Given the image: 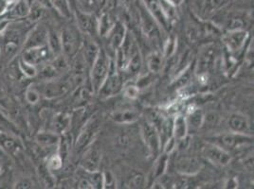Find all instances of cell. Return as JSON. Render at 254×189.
I'll list each match as a JSON object with an SVG mask.
<instances>
[{
  "instance_id": "22",
  "label": "cell",
  "mask_w": 254,
  "mask_h": 189,
  "mask_svg": "<svg viewBox=\"0 0 254 189\" xmlns=\"http://www.w3.org/2000/svg\"><path fill=\"white\" fill-rule=\"evenodd\" d=\"M139 118V113L136 109H119L112 113L111 119L119 124H132Z\"/></svg>"
},
{
  "instance_id": "10",
  "label": "cell",
  "mask_w": 254,
  "mask_h": 189,
  "mask_svg": "<svg viewBox=\"0 0 254 189\" xmlns=\"http://www.w3.org/2000/svg\"><path fill=\"white\" fill-rule=\"evenodd\" d=\"M20 57L26 62L32 63L38 68V66H41L45 63L51 62L54 56L48 45H46L38 47L23 49Z\"/></svg>"
},
{
  "instance_id": "23",
  "label": "cell",
  "mask_w": 254,
  "mask_h": 189,
  "mask_svg": "<svg viewBox=\"0 0 254 189\" xmlns=\"http://www.w3.org/2000/svg\"><path fill=\"white\" fill-rule=\"evenodd\" d=\"M229 127L233 133L248 135L251 130V123L247 116L240 113H234L229 119Z\"/></svg>"
},
{
  "instance_id": "7",
  "label": "cell",
  "mask_w": 254,
  "mask_h": 189,
  "mask_svg": "<svg viewBox=\"0 0 254 189\" xmlns=\"http://www.w3.org/2000/svg\"><path fill=\"white\" fill-rule=\"evenodd\" d=\"M31 0H10L7 8L0 18L10 21L26 19L31 11Z\"/></svg>"
},
{
  "instance_id": "53",
  "label": "cell",
  "mask_w": 254,
  "mask_h": 189,
  "mask_svg": "<svg viewBox=\"0 0 254 189\" xmlns=\"http://www.w3.org/2000/svg\"><path fill=\"white\" fill-rule=\"evenodd\" d=\"M3 170H4L3 164H1V162H0V176H1V175H2V173H3Z\"/></svg>"
},
{
  "instance_id": "37",
  "label": "cell",
  "mask_w": 254,
  "mask_h": 189,
  "mask_svg": "<svg viewBox=\"0 0 254 189\" xmlns=\"http://www.w3.org/2000/svg\"><path fill=\"white\" fill-rule=\"evenodd\" d=\"M18 67L20 72L26 78H29V79L35 78L38 73V68L35 65L26 62L24 59H22L21 57H19L18 59Z\"/></svg>"
},
{
  "instance_id": "52",
  "label": "cell",
  "mask_w": 254,
  "mask_h": 189,
  "mask_svg": "<svg viewBox=\"0 0 254 189\" xmlns=\"http://www.w3.org/2000/svg\"><path fill=\"white\" fill-rule=\"evenodd\" d=\"M167 3H169L171 6L176 7V6H180V4L184 1V0H165Z\"/></svg>"
},
{
  "instance_id": "9",
  "label": "cell",
  "mask_w": 254,
  "mask_h": 189,
  "mask_svg": "<svg viewBox=\"0 0 254 189\" xmlns=\"http://www.w3.org/2000/svg\"><path fill=\"white\" fill-rule=\"evenodd\" d=\"M72 13L74 14L80 32L91 37L98 33V19L93 13L83 11L80 8H75Z\"/></svg>"
},
{
  "instance_id": "6",
  "label": "cell",
  "mask_w": 254,
  "mask_h": 189,
  "mask_svg": "<svg viewBox=\"0 0 254 189\" xmlns=\"http://www.w3.org/2000/svg\"><path fill=\"white\" fill-rule=\"evenodd\" d=\"M201 153L206 160L220 167L228 166L232 161V155L229 151L212 142H207L202 146Z\"/></svg>"
},
{
  "instance_id": "4",
  "label": "cell",
  "mask_w": 254,
  "mask_h": 189,
  "mask_svg": "<svg viewBox=\"0 0 254 189\" xmlns=\"http://www.w3.org/2000/svg\"><path fill=\"white\" fill-rule=\"evenodd\" d=\"M213 141H210L218 145L219 147L229 150H234L237 149L245 145H249L253 143L254 137L249 135H243V134H237V133H229V134H222L215 136L212 138Z\"/></svg>"
},
{
  "instance_id": "2",
  "label": "cell",
  "mask_w": 254,
  "mask_h": 189,
  "mask_svg": "<svg viewBox=\"0 0 254 189\" xmlns=\"http://www.w3.org/2000/svg\"><path fill=\"white\" fill-rule=\"evenodd\" d=\"M111 59L106 50L101 48L90 69V82L93 93H98L102 84L106 81L109 73Z\"/></svg>"
},
{
  "instance_id": "15",
  "label": "cell",
  "mask_w": 254,
  "mask_h": 189,
  "mask_svg": "<svg viewBox=\"0 0 254 189\" xmlns=\"http://www.w3.org/2000/svg\"><path fill=\"white\" fill-rule=\"evenodd\" d=\"M230 0H195L194 11L200 19H207L215 12L225 8Z\"/></svg>"
},
{
  "instance_id": "48",
  "label": "cell",
  "mask_w": 254,
  "mask_h": 189,
  "mask_svg": "<svg viewBox=\"0 0 254 189\" xmlns=\"http://www.w3.org/2000/svg\"><path fill=\"white\" fill-rule=\"evenodd\" d=\"M33 186V183H32L31 181H29L28 179H25V180H22L20 182H18L16 184V187L17 189H31Z\"/></svg>"
},
{
  "instance_id": "42",
  "label": "cell",
  "mask_w": 254,
  "mask_h": 189,
  "mask_svg": "<svg viewBox=\"0 0 254 189\" xmlns=\"http://www.w3.org/2000/svg\"><path fill=\"white\" fill-rule=\"evenodd\" d=\"M80 4V9L83 11L93 13L99 7V0H77Z\"/></svg>"
},
{
  "instance_id": "35",
  "label": "cell",
  "mask_w": 254,
  "mask_h": 189,
  "mask_svg": "<svg viewBox=\"0 0 254 189\" xmlns=\"http://www.w3.org/2000/svg\"><path fill=\"white\" fill-rule=\"evenodd\" d=\"M191 68L190 65L188 67H186L184 70H182L181 72L177 74L174 82H173V85L177 88H183L185 87L187 84H189V82L191 79Z\"/></svg>"
},
{
  "instance_id": "11",
  "label": "cell",
  "mask_w": 254,
  "mask_h": 189,
  "mask_svg": "<svg viewBox=\"0 0 254 189\" xmlns=\"http://www.w3.org/2000/svg\"><path fill=\"white\" fill-rule=\"evenodd\" d=\"M61 33L62 53L67 58H74L81 49L82 41L77 35V32L69 28H64Z\"/></svg>"
},
{
  "instance_id": "45",
  "label": "cell",
  "mask_w": 254,
  "mask_h": 189,
  "mask_svg": "<svg viewBox=\"0 0 254 189\" xmlns=\"http://www.w3.org/2000/svg\"><path fill=\"white\" fill-rule=\"evenodd\" d=\"M138 94H139V88L138 85L128 84L125 87V95L128 98L135 99L138 97Z\"/></svg>"
},
{
  "instance_id": "3",
  "label": "cell",
  "mask_w": 254,
  "mask_h": 189,
  "mask_svg": "<svg viewBox=\"0 0 254 189\" xmlns=\"http://www.w3.org/2000/svg\"><path fill=\"white\" fill-rule=\"evenodd\" d=\"M123 88H124V83H123L121 74L119 72L116 62L115 60H111L108 76L106 77V81L104 82V84H102L97 94H99L101 97L107 98L119 94Z\"/></svg>"
},
{
  "instance_id": "1",
  "label": "cell",
  "mask_w": 254,
  "mask_h": 189,
  "mask_svg": "<svg viewBox=\"0 0 254 189\" xmlns=\"http://www.w3.org/2000/svg\"><path fill=\"white\" fill-rule=\"evenodd\" d=\"M72 81L70 79H64L61 76L52 80L40 81L39 84L34 85L41 96L48 99L58 98L67 94L70 91Z\"/></svg>"
},
{
  "instance_id": "19",
  "label": "cell",
  "mask_w": 254,
  "mask_h": 189,
  "mask_svg": "<svg viewBox=\"0 0 254 189\" xmlns=\"http://www.w3.org/2000/svg\"><path fill=\"white\" fill-rule=\"evenodd\" d=\"M127 27L121 22H116L113 29L110 31L108 35L106 36L108 38L109 48L111 49V51L116 53L117 50L120 48V47L122 46V44L124 42V40L127 36Z\"/></svg>"
},
{
  "instance_id": "12",
  "label": "cell",
  "mask_w": 254,
  "mask_h": 189,
  "mask_svg": "<svg viewBox=\"0 0 254 189\" xmlns=\"http://www.w3.org/2000/svg\"><path fill=\"white\" fill-rule=\"evenodd\" d=\"M98 133V124L95 119H90L86 122L85 126L81 130L79 136L77 137L74 143L76 152H84L85 149L92 144Z\"/></svg>"
},
{
  "instance_id": "28",
  "label": "cell",
  "mask_w": 254,
  "mask_h": 189,
  "mask_svg": "<svg viewBox=\"0 0 254 189\" xmlns=\"http://www.w3.org/2000/svg\"><path fill=\"white\" fill-rule=\"evenodd\" d=\"M72 144H73V139L71 135L68 134V132L60 136L59 142L57 145V152L61 155V157L63 158L64 161L66 159L67 155L71 151L73 147Z\"/></svg>"
},
{
  "instance_id": "18",
  "label": "cell",
  "mask_w": 254,
  "mask_h": 189,
  "mask_svg": "<svg viewBox=\"0 0 254 189\" xmlns=\"http://www.w3.org/2000/svg\"><path fill=\"white\" fill-rule=\"evenodd\" d=\"M102 161L101 151L96 147H88L83 152L81 159V167L86 172L99 171V168Z\"/></svg>"
},
{
  "instance_id": "40",
  "label": "cell",
  "mask_w": 254,
  "mask_h": 189,
  "mask_svg": "<svg viewBox=\"0 0 254 189\" xmlns=\"http://www.w3.org/2000/svg\"><path fill=\"white\" fill-rule=\"evenodd\" d=\"M145 177L142 173H135L128 181V187L130 189H142L145 186Z\"/></svg>"
},
{
  "instance_id": "36",
  "label": "cell",
  "mask_w": 254,
  "mask_h": 189,
  "mask_svg": "<svg viewBox=\"0 0 254 189\" xmlns=\"http://www.w3.org/2000/svg\"><path fill=\"white\" fill-rule=\"evenodd\" d=\"M169 154L167 153H162L159 155V158L157 159L156 165H155V168H154V176L155 179L161 178L167 168V164H168V160H169Z\"/></svg>"
},
{
  "instance_id": "30",
  "label": "cell",
  "mask_w": 254,
  "mask_h": 189,
  "mask_svg": "<svg viewBox=\"0 0 254 189\" xmlns=\"http://www.w3.org/2000/svg\"><path fill=\"white\" fill-rule=\"evenodd\" d=\"M164 56L161 52L154 51L150 53L146 58V63L148 70L153 74H158L161 71L163 65Z\"/></svg>"
},
{
  "instance_id": "41",
  "label": "cell",
  "mask_w": 254,
  "mask_h": 189,
  "mask_svg": "<svg viewBox=\"0 0 254 189\" xmlns=\"http://www.w3.org/2000/svg\"><path fill=\"white\" fill-rule=\"evenodd\" d=\"M246 23L244 22L243 18L239 17V16H233L230 17L227 20V24H226V28L228 31H236V30H245Z\"/></svg>"
},
{
  "instance_id": "16",
  "label": "cell",
  "mask_w": 254,
  "mask_h": 189,
  "mask_svg": "<svg viewBox=\"0 0 254 189\" xmlns=\"http://www.w3.org/2000/svg\"><path fill=\"white\" fill-rule=\"evenodd\" d=\"M203 168V163L195 156H183L176 163L177 171L183 176L196 175Z\"/></svg>"
},
{
  "instance_id": "21",
  "label": "cell",
  "mask_w": 254,
  "mask_h": 189,
  "mask_svg": "<svg viewBox=\"0 0 254 189\" xmlns=\"http://www.w3.org/2000/svg\"><path fill=\"white\" fill-rule=\"evenodd\" d=\"M0 148L9 155L15 156L21 151L22 146L15 138L7 133L0 132Z\"/></svg>"
},
{
  "instance_id": "51",
  "label": "cell",
  "mask_w": 254,
  "mask_h": 189,
  "mask_svg": "<svg viewBox=\"0 0 254 189\" xmlns=\"http://www.w3.org/2000/svg\"><path fill=\"white\" fill-rule=\"evenodd\" d=\"M227 189H237L238 188V183L236 182L235 179H231L227 184H226Z\"/></svg>"
},
{
  "instance_id": "8",
  "label": "cell",
  "mask_w": 254,
  "mask_h": 189,
  "mask_svg": "<svg viewBox=\"0 0 254 189\" xmlns=\"http://www.w3.org/2000/svg\"><path fill=\"white\" fill-rule=\"evenodd\" d=\"M141 137L149 153L153 156L159 155L162 142L158 130L153 126L148 120H145L141 124Z\"/></svg>"
},
{
  "instance_id": "47",
  "label": "cell",
  "mask_w": 254,
  "mask_h": 189,
  "mask_svg": "<svg viewBox=\"0 0 254 189\" xmlns=\"http://www.w3.org/2000/svg\"><path fill=\"white\" fill-rule=\"evenodd\" d=\"M78 188L82 189H94L91 182L89 181L88 178H83L81 179V181L79 182L78 184Z\"/></svg>"
},
{
  "instance_id": "13",
  "label": "cell",
  "mask_w": 254,
  "mask_h": 189,
  "mask_svg": "<svg viewBox=\"0 0 254 189\" xmlns=\"http://www.w3.org/2000/svg\"><path fill=\"white\" fill-rule=\"evenodd\" d=\"M48 34L49 29L45 25L40 23L34 24L25 38L22 50L46 46L48 43Z\"/></svg>"
},
{
  "instance_id": "38",
  "label": "cell",
  "mask_w": 254,
  "mask_h": 189,
  "mask_svg": "<svg viewBox=\"0 0 254 189\" xmlns=\"http://www.w3.org/2000/svg\"><path fill=\"white\" fill-rule=\"evenodd\" d=\"M64 160L61 155L56 151L54 154L51 155L47 160V169L49 171L59 170L63 167Z\"/></svg>"
},
{
  "instance_id": "44",
  "label": "cell",
  "mask_w": 254,
  "mask_h": 189,
  "mask_svg": "<svg viewBox=\"0 0 254 189\" xmlns=\"http://www.w3.org/2000/svg\"><path fill=\"white\" fill-rule=\"evenodd\" d=\"M176 48H177V39L175 37H169V39L164 45V49L162 54L164 57H170L175 53Z\"/></svg>"
},
{
  "instance_id": "17",
  "label": "cell",
  "mask_w": 254,
  "mask_h": 189,
  "mask_svg": "<svg viewBox=\"0 0 254 189\" xmlns=\"http://www.w3.org/2000/svg\"><path fill=\"white\" fill-rule=\"evenodd\" d=\"M248 36H249V33L245 30L228 31L223 37V41L227 49L230 52L236 53L245 46Z\"/></svg>"
},
{
  "instance_id": "43",
  "label": "cell",
  "mask_w": 254,
  "mask_h": 189,
  "mask_svg": "<svg viewBox=\"0 0 254 189\" xmlns=\"http://www.w3.org/2000/svg\"><path fill=\"white\" fill-rule=\"evenodd\" d=\"M116 180L112 172L106 171L103 173V189H115Z\"/></svg>"
},
{
  "instance_id": "34",
  "label": "cell",
  "mask_w": 254,
  "mask_h": 189,
  "mask_svg": "<svg viewBox=\"0 0 254 189\" xmlns=\"http://www.w3.org/2000/svg\"><path fill=\"white\" fill-rule=\"evenodd\" d=\"M53 9L57 11L61 16L64 18H70L72 14V9L69 3V0H52Z\"/></svg>"
},
{
  "instance_id": "25",
  "label": "cell",
  "mask_w": 254,
  "mask_h": 189,
  "mask_svg": "<svg viewBox=\"0 0 254 189\" xmlns=\"http://www.w3.org/2000/svg\"><path fill=\"white\" fill-rule=\"evenodd\" d=\"M146 14L142 13L140 15L141 17V29L144 32V34L153 40H156L159 38V29L158 23L154 20V18L149 14L148 11H146Z\"/></svg>"
},
{
  "instance_id": "32",
  "label": "cell",
  "mask_w": 254,
  "mask_h": 189,
  "mask_svg": "<svg viewBox=\"0 0 254 189\" xmlns=\"http://www.w3.org/2000/svg\"><path fill=\"white\" fill-rule=\"evenodd\" d=\"M204 116V112L199 108H194L190 110L188 116H186L188 128L191 127L193 130H199L203 127Z\"/></svg>"
},
{
  "instance_id": "20",
  "label": "cell",
  "mask_w": 254,
  "mask_h": 189,
  "mask_svg": "<svg viewBox=\"0 0 254 189\" xmlns=\"http://www.w3.org/2000/svg\"><path fill=\"white\" fill-rule=\"evenodd\" d=\"M100 49L101 48L99 47L97 43L93 40V38L91 36H86L85 35V40L82 42L81 52L83 54L84 59H85V62L87 63L89 68L94 63Z\"/></svg>"
},
{
  "instance_id": "33",
  "label": "cell",
  "mask_w": 254,
  "mask_h": 189,
  "mask_svg": "<svg viewBox=\"0 0 254 189\" xmlns=\"http://www.w3.org/2000/svg\"><path fill=\"white\" fill-rule=\"evenodd\" d=\"M142 65V58L139 52V49H136L134 53L130 56L127 61V65L125 67V71L129 74H137L139 72Z\"/></svg>"
},
{
  "instance_id": "24",
  "label": "cell",
  "mask_w": 254,
  "mask_h": 189,
  "mask_svg": "<svg viewBox=\"0 0 254 189\" xmlns=\"http://www.w3.org/2000/svg\"><path fill=\"white\" fill-rule=\"evenodd\" d=\"M189 128L187 124L186 116L178 115L175 117L172 125V135L177 141H183L187 138Z\"/></svg>"
},
{
  "instance_id": "27",
  "label": "cell",
  "mask_w": 254,
  "mask_h": 189,
  "mask_svg": "<svg viewBox=\"0 0 254 189\" xmlns=\"http://www.w3.org/2000/svg\"><path fill=\"white\" fill-rule=\"evenodd\" d=\"M59 138H60L59 135L50 131V132H40L35 137V140L37 144L41 147H57Z\"/></svg>"
},
{
  "instance_id": "31",
  "label": "cell",
  "mask_w": 254,
  "mask_h": 189,
  "mask_svg": "<svg viewBox=\"0 0 254 189\" xmlns=\"http://www.w3.org/2000/svg\"><path fill=\"white\" fill-rule=\"evenodd\" d=\"M48 47H50L53 56H57L62 53V41H61V33L49 29L48 34Z\"/></svg>"
},
{
  "instance_id": "39",
  "label": "cell",
  "mask_w": 254,
  "mask_h": 189,
  "mask_svg": "<svg viewBox=\"0 0 254 189\" xmlns=\"http://www.w3.org/2000/svg\"><path fill=\"white\" fill-rule=\"evenodd\" d=\"M41 97H42L41 94H40V93L38 92V90L34 86L28 87L26 92H25V99L31 105L37 104L40 101Z\"/></svg>"
},
{
  "instance_id": "50",
  "label": "cell",
  "mask_w": 254,
  "mask_h": 189,
  "mask_svg": "<svg viewBox=\"0 0 254 189\" xmlns=\"http://www.w3.org/2000/svg\"><path fill=\"white\" fill-rule=\"evenodd\" d=\"M37 4H39L44 9H53L52 0H33Z\"/></svg>"
},
{
  "instance_id": "49",
  "label": "cell",
  "mask_w": 254,
  "mask_h": 189,
  "mask_svg": "<svg viewBox=\"0 0 254 189\" xmlns=\"http://www.w3.org/2000/svg\"><path fill=\"white\" fill-rule=\"evenodd\" d=\"M120 0H106V11H111L113 9H115L117 5L119 4Z\"/></svg>"
},
{
  "instance_id": "26",
  "label": "cell",
  "mask_w": 254,
  "mask_h": 189,
  "mask_svg": "<svg viewBox=\"0 0 254 189\" xmlns=\"http://www.w3.org/2000/svg\"><path fill=\"white\" fill-rule=\"evenodd\" d=\"M71 125V116L66 113H58L53 116L52 132L61 136L68 132Z\"/></svg>"
},
{
  "instance_id": "14",
  "label": "cell",
  "mask_w": 254,
  "mask_h": 189,
  "mask_svg": "<svg viewBox=\"0 0 254 189\" xmlns=\"http://www.w3.org/2000/svg\"><path fill=\"white\" fill-rule=\"evenodd\" d=\"M217 59V48L214 45L205 46L201 49L198 56V61L196 64V72L200 75H206L209 73Z\"/></svg>"
},
{
  "instance_id": "46",
  "label": "cell",
  "mask_w": 254,
  "mask_h": 189,
  "mask_svg": "<svg viewBox=\"0 0 254 189\" xmlns=\"http://www.w3.org/2000/svg\"><path fill=\"white\" fill-rule=\"evenodd\" d=\"M218 121V116L216 113H209L204 116V123L203 126L212 127L215 126Z\"/></svg>"
},
{
  "instance_id": "29",
  "label": "cell",
  "mask_w": 254,
  "mask_h": 189,
  "mask_svg": "<svg viewBox=\"0 0 254 189\" xmlns=\"http://www.w3.org/2000/svg\"><path fill=\"white\" fill-rule=\"evenodd\" d=\"M115 24L116 21H114L109 11H104V13L98 19V33L101 36H107Z\"/></svg>"
},
{
  "instance_id": "5",
  "label": "cell",
  "mask_w": 254,
  "mask_h": 189,
  "mask_svg": "<svg viewBox=\"0 0 254 189\" xmlns=\"http://www.w3.org/2000/svg\"><path fill=\"white\" fill-rule=\"evenodd\" d=\"M149 14L164 31L171 29V15L161 0H142Z\"/></svg>"
}]
</instances>
